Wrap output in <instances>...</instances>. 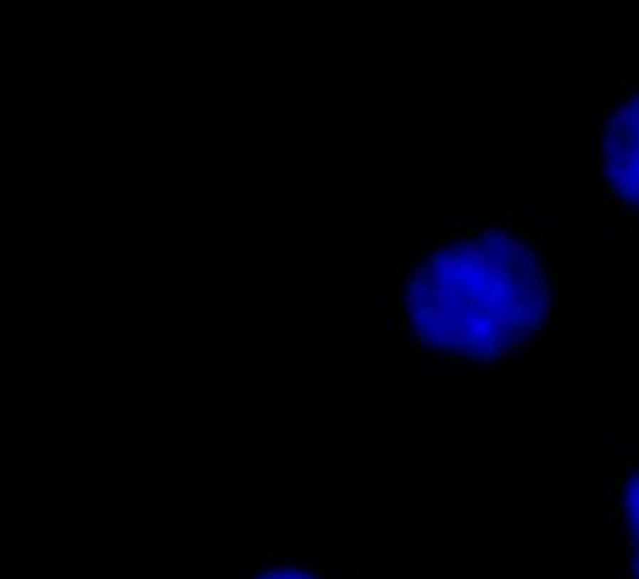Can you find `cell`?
<instances>
[{
    "label": "cell",
    "instance_id": "1",
    "mask_svg": "<svg viewBox=\"0 0 639 579\" xmlns=\"http://www.w3.org/2000/svg\"><path fill=\"white\" fill-rule=\"evenodd\" d=\"M376 335L406 342L448 384L504 380L553 335L556 245L527 211L459 207L398 260Z\"/></svg>",
    "mask_w": 639,
    "mask_h": 579
},
{
    "label": "cell",
    "instance_id": "2",
    "mask_svg": "<svg viewBox=\"0 0 639 579\" xmlns=\"http://www.w3.org/2000/svg\"><path fill=\"white\" fill-rule=\"evenodd\" d=\"M602 207L620 230L639 233V72L609 75L602 87Z\"/></svg>",
    "mask_w": 639,
    "mask_h": 579
},
{
    "label": "cell",
    "instance_id": "3",
    "mask_svg": "<svg viewBox=\"0 0 639 579\" xmlns=\"http://www.w3.org/2000/svg\"><path fill=\"white\" fill-rule=\"evenodd\" d=\"M606 553L609 579H639V437L606 467Z\"/></svg>",
    "mask_w": 639,
    "mask_h": 579
},
{
    "label": "cell",
    "instance_id": "4",
    "mask_svg": "<svg viewBox=\"0 0 639 579\" xmlns=\"http://www.w3.org/2000/svg\"><path fill=\"white\" fill-rule=\"evenodd\" d=\"M241 579H369L361 568H339L312 557H263Z\"/></svg>",
    "mask_w": 639,
    "mask_h": 579
}]
</instances>
